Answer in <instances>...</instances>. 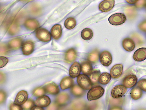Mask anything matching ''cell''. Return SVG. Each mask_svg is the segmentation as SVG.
<instances>
[{"mask_svg": "<svg viewBox=\"0 0 146 110\" xmlns=\"http://www.w3.org/2000/svg\"><path fill=\"white\" fill-rule=\"evenodd\" d=\"M127 91V88L123 85H117L112 90L111 95L114 99H118L124 96Z\"/></svg>", "mask_w": 146, "mask_h": 110, "instance_id": "obj_5", "label": "cell"}, {"mask_svg": "<svg viewBox=\"0 0 146 110\" xmlns=\"http://www.w3.org/2000/svg\"><path fill=\"white\" fill-rule=\"evenodd\" d=\"M0 59H1L0 68H2L7 65L9 62V60L7 58L3 56H1Z\"/></svg>", "mask_w": 146, "mask_h": 110, "instance_id": "obj_35", "label": "cell"}, {"mask_svg": "<svg viewBox=\"0 0 146 110\" xmlns=\"http://www.w3.org/2000/svg\"><path fill=\"white\" fill-rule=\"evenodd\" d=\"M81 70L84 74L89 75L93 70L92 64L88 61H84L81 64Z\"/></svg>", "mask_w": 146, "mask_h": 110, "instance_id": "obj_21", "label": "cell"}, {"mask_svg": "<svg viewBox=\"0 0 146 110\" xmlns=\"http://www.w3.org/2000/svg\"><path fill=\"white\" fill-rule=\"evenodd\" d=\"M100 75L101 72L100 70H92L90 74V78L92 82L94 84L98 82Z\"/></svg>", "mask_w": 146, "mask_h": 110, "instance_id": "obj_29", "label": "cell"}, {"mask_svg": "<svg viewBox=\"0 0 146 110\" xmlns=\"http://www.w3.org/2000/svg\"><path fill=\"white\" fill-rule=\"evenodd\" d=\"M69 99V96L68 94L62 93L57 96L56 99V102L59 105H63L66 103Z\"/></svg>", "mask_w": 146, "mask_h": 110, "instance_id": "obj_22", "label": "cell"}, {"mask_svg": "<svg viewBox=\"0 0 146 110\" xmlns=\"http://www.w3.org/2000/svg\"><path fill=\"white\" fill-rule=\"evenodd\" d=\"M115 5V0H104L99 4V8L102 12L110 11L113 8Z\"/></svg>", "mask_w": 146, "mask_h": 110, "instance_id": "obj_8", "label": "cell"}, {"mask_svg": "<svg viewBox=\"0 0 146 110\" xmlns=\"http://www.w3.org/2000/svg\"><path fill=\"white\" fill-rule=\"evenodd\" d=\"M100 52L98 49H95L88 55V60L93 63H96L98 61L100 55Z\"/></svg>", "mask_w": 146, "mask_h": 110, "instance_id": "obj_25", "label": "cell"}, {"mask_svg": "<svg viewBox=\"0 0 146 110\" xmlns=\"http://www.w3.org/2000/svg\"><path fill=\"white\" fill-rule=\"evenodd\" d=\"M123 66L122 64H119L113 66L111 70L110 75L113 79L119 78L122 74Z\"/></svg>", "mask_w": 146, "mask_h": 110, "instance_id": "obj_10", "label": "cell"}, {"mask_svg": "<svg viewBox=\"0 0 146 110\" xmlns=\"http://www.w3.org/2000/svg\"><path fill=\"white\" fill-rule=\"evenodd\" d=\"M5 77L3 73H1V83L4 82L5 80Z\"/></svg>", "mask_w": 146, "mask_h": 110, "instance_id": "obj_41", "label": "cell"}, {"mask_svg": "<svg viewBox=\"0 0 146 110\" xmlns=\"http://www.w3.org/2000/svg\"><path fill=\"white\" fill-rule=\"evenodd\" d=\"M139 1V0H126L127 3L131 5L136 3Z\"/></svg>", "mask_w": 146, "mask_h": 110, "instance_id": "obj_40", "label": "cell"}, {"mask_svg": "<svg viewBox=\"0 0 146 110\" xmlns=\"http://www.w3.org/2000/svg\"><path fill=\"white\" fill-rule=\"evenodd\" d=\"M81 70V66L80 64L75 62L71 66L69 71V74L71 77L75 78L80 75Z\"/></svg>", "mask_w": 146, "mask_h": 110, "instance_id": "obj_11", "label": "cell"}, {"mask_svg": "<svg viewBox=\"0 0 146 110\" xmlns=\"http://www.w3.org/2000/svg\"><path fill=\"white\" fill-rule=\"evenodd\" d=\"M76 19L73 17H69L66 19L64 23L65 28L69 30L74 29L76 25Z\"/></svg>", "mask_w": 146, "mask_h": 110, "instance_id": "obj_26", "label": "cell"}, {"mask_svg": "<svg viewBox=\"0 0 146 110\" xmlns=\"http://www.w3.org/2000/svg\"><path fill=\"white\" fill-rule=\"evenodd\" d=\"M111 79V75L108 73L105 72L103 73L100 75L99 81L101 84L106 85L110 81Z\"/></svg>", "mask_w": 146, "mask_h": 110, "instance_id": "obj_28", "label": "cell"}, {"mask_svg": "<svg viewBox=\"0 0 146 110\" xmlns=\"http://www.w3.org/2000/svg\"><path fill=\"white\" fill-rule=\"evenodd\" d=\"M104 93V90L101 87L92 88L88 93V99L89 101L98 99L103 96Z\"/></svg>", "mask_w": 146, "mask_h": 110, "instance_id": "obj_1", "label": "cell"}, {"mask_svg": "<svg viewBox=\"0 0 146 110\" xmlns=\"http://www.w3.org/2000/svg\"><path fill=\"white\" fill-rule=\"evenodd\" d=\"M22 41L20 38H16L12 40L9 42L8 45L9 47L11 49L18 48L22 45Z\"/></svg>", "mask_w": 146, "mask_h": 110, "instance_id": "obj_31", "label": "cell"}, {"mask_svg": "<svg viewBox=\"0 0 146 110\" xmlns=\"http://www.w3.org/2000/svg\"><path fill=\"white\" fill-rule=\"evenodd\" d=\"M81 34V37L83 40L89 41L92 38L93 33L92 30L89 28H86L82 31Z\"/></svg>", "mask_w": 146, "mask_h": 110, "instance_id": "obj_24", "label": "cell"}, {"mask_svg": "<svg viewBox=\"0 0 146 110\" xmlns=\"http://www.w3.org/2000/svg\"><path fill=\"white\" fill-rule=\"evenodd\" d=\"M126 20L127 18L125 14L121 13L114 14L108 19L110 23L114 26L121 25L125 23Z\"/></svg>", "mask_w": 146, "mask_h": 110, "instance_id": "obj_3", "label": "cell"}, {"mask_svg": "<svg viewBox=\"0 0 146 110\" xmlns=\"http://www.w3.org/2000/svg\"><path fill=\"white\" fill-rule=\"evenodd\" d=\"M137 80L136 75L130 74L126 76L124 78L122 83L123 85L127 88H131L135 87L136 85Z\"/></svg>", "mask_w": 146, "mask_h": 110, "instance_id": "obj_7", "label": "cell"}, {"mask_svg": "<svg viewBox=\"0 0 146 110\" xmlns=\"http://www.w3.org/2000/svg\"><path fill=\"white\" fill-rule=\"evenodd\" d=\"M28 97V94L27 91H21L17 94L14 103L18 105L23 104L27 101Z\"/></svg>", "mask_w": 146, "mask_h": 110, "instance_id": "obj_12", "label": "cell"}, {"mask_svg": "<svg viewBox=\"0 0 146 110\" xmlns=\"http://www.w3.org/2000/svg\"><path fill=\"white\" fill-rule=\"evenodd\" d=\"M44 109H42V108L38 106H35L34 107H33L31 108V110H43Z\"/></svg>", "mask_w": 146, "mask_h": 110, "instance_id": "obj_42", "label": "cell"}, {"mask_svg": "<svg viewBox=\"0 0 146 110\" xmlns=\"http://www.w3.org/2000/svg\"><path fill=\"white\" fill-rule=\"evenodd\" d=\"M145 8H146V4L145 5Z\"/></svg>", "mask_w": 146, "mask_h": 110, "instance_id": "obj_43", "label": "cell"}, {"mask_svg": "<svg viewBox=\"0 0 146 110\" xmlns=\"http://www.w3.org/2000/svg\"><path fill=\"white\" fill-rule=\"evenodd\" d=\"M77 56L76 51L74 48H71L69 49L66 52L65 59L66 62L71 63L75 60Z\"/></svg>", "mask_w": 146, "mask_h": 110, "instance_id": "obj_15", "label": "cell"}, {"mask_svg": "<svg viewBox=\"0 0 146 110\" xmlns=\"http://www.w3.org/2000/svg\"><path fill=\"white\" fill-rule=\"evenodd\" d=\"M36 36L38 39L42 42H48L51 40V36L50 33L44 28L38 29L36 31Z\"/></svg>", "mask_w": 146, "mask_h": 110, "instance_id": "obj_4", "label": "cell"}, {"mask_svg": "<svg viewBox=\"0 0 146 110\" xmlns=\"http://www.w3.org/2000/svg\"><path fill=\"white\" fill-rule=\"evenodd\" d=\"M125 13L128 17L130 19L135 18L137 15L135 8L133 6L127 7L125 9Z\"/></svg>", "mask_w": 146, "mask_h": 110, "instance_id": "obj_27", "label": "cell"}, {"mask_svg": "<svg viewBox=\"0 0 146 110\" xmlns=\"http://www.w3.org/2000/svg\"><path fill=\"white\" fill-rule=\"evenodd\" d=\"M51 103L50 98L46 96H41L35 102V104L40 107H46L49 105Z\"/></svg>", "mask_w": 146, "mask_h": 110, "instance_id": "obj_18", "label": "cell"}, {"mask_svg": "<svg viewBox=\"0 0 146 110\" xmlns=\"http://www.w3.org/2000/svg\"><path fill=\"white\" fill-rule=\"evenodd\" d=\"M34 48V43L31 41H28L25 42L23 44L22 51L24 55L28 56L33 52Z\"/></svg>", "mask_w": 146, "mask_h": 110, "instance_id": "obj_13", "label": "cell"}, {"mask_svg": "<svg viewBox=\"0 0 146 110\" xmlns=\"http://www.w3.org/2000/svg\"><path fill=\"white\" fill-rule=\"evenodd\" d=\"M44 89L46 92L51 94L56 95L60 92L58 85L53 82L46 84L44 87Z\"/></svg>", "mask_w": 146, "mask_h": 110, "instance_id": "obj_19", "label": "cell"}, {"mask_svg": "<svg viewBox=\"0 0 146 110\" xmlns=\"http://www.w3.org/2000/svg\"><path fill=\"white\" fill-rule=\"evenodd\" d=\"M33 101L29 99L23 104L22 107L25 109H29L33 107L35 105Z\"/></svg>", "mask_w": 146, "mask_h": 110, "instance_id": "obj_33", "label": "cell"}, {"mask_svg": "<svg viewBox=\"0 0 146 110\" xmlns=\"http://www.w3.org/2000/svg\"><path fill=\"white\" fill-rule=\"evenodd\" d=\"M24 25L28 29L31 30H35L37 29L39 26L38 21L33 19L26 20L24 23Z\"/></svg>", "mask_w": 146, "mask_h": 110, "instance_id": "obj_20", "label": "cell"}, {"mask_svg": "<svg viewBox=\"0 0 146 110\" xmlns=\"http://www.w3.org/2000/svg\"><path fill=\"white\" fill-rule=\"evenodd\" d=\"M137 85L141 90L146 92V79L140 80L138 82Z\"/></svg>", "mask_w": 146, "mask_h": 110, "instance_id": "obj_34", "label": "cell"}, {"mask_svg": "<svg viewBox=\"0 0 146 110\" xmlns=\"http://www.w3.org/2000/svg\"><path fill=\"white\" fill-rule=\"evenodd\" d=\"M1 103H3L5 101L6 97V95L5 93L3 91H1Z\"/></svg>", "mask_w": 146, "mask_h": 110, "instance_id": "obj_39", "label": "cell"}, {"mask_svg": "<svg viewBox=\"0 0 146 110\" xmlns=\"http://www.w3.org/2000/svg\"><path fill=\"white\" fill-rule=\"evenodd\" d=\"M74 81L69 76H66L60 82V87L62 90H65L72 87Z\"/></svg>", "mask_w": 146, "mask_h": 110, "instance_id": "obj_16", "label": "cell"}, {"mask_svg": "<svg viewBox=\"0 0 146 110\" xmlns=\"http://www.w3.org/2000/svg\"><path fill=\"white\" fill-rule=\"evenodd\" d=\"M138 28L141 31L146 32V20L141 23L138 25Z\"/></svg>", "mask_w": 146, "mask_h": 110, "instance_id": "obj_36", "label": "cell"}, {"mask_svg": "<svg viewBox=\"0 0 146 110\" xmlns=\"http://www.w3.org/2000/svg\"><path fill=\"white\" fill-rule=\"evenodd\" d=\"M15 105V104H11L9 106L10 109L11 110H22L23 109L21 106Z\"/></svg>", "mask_w": 146, "mask_h": 110, "instance_id": "obj_38", "label": "cell"}, {"mask_svg": "<svg viewBox=\"0 0 146 110\" xmlns=\"http://www.w3.org/2000/svg\"><path fill=\"white\" fill-rule=\"evenodd\" d=\"M72 93L77 97H81L84 94L85 91L77 85L73 86L71 89Z\"/></svg>", "mask_w": 146, "mask_h": 110, "instance_id": "obj_30", "label": "cell"}, {"mask_svg": "<svg viewBox=\"0 0 146 110\" xmlns=\"http://www.w3.org/2000/svg\"><path fill=\"white\" fill-rule=\"evenodd\" d=\"M77 81L80 87L83 89L89 90L92 88V82L90 78L86 75H79L78 77Z\"/></svg>", "mask_w": 146, "mask_h": 110, "instance_id": "obj_2", "label": "cell"}, {"mask_svg": "<svg viewBox=\"0 0 146 110\" xmlns=\"http://www.w3.org/2000/svg\"><path fill=\"white\" fill-rule=\"evenodd\" d=\"M45 93V90L43 88L39 87L35 89L33 91V94L36 97L42 96Z\"/></svg>", "mask_w": 146, "mask_h": 110, "instance_id": "obj_32", "label": "cell"}, {"mask_svg": "<svg viewBox=\"0 0 146 110\" xmlns=\"http://www.w3.org/2000/svg\"><path fill=\"white\" fill-rule=\"evenodd\" d=\"M62 34V26L59 24L54 25L51 30V35L53 38L55 40H58L61 37Z\"/></svg>", "mask_w": 146, "mask_h": 110, "instance_id": "obj_17", "label": "cell"}, {"mask_svg": "<svg viewBox=\"0 0 146 110\" xmlns=\"http://www.w3.org/2000/svg\"><path fill=\"white\" fill-rule=\"evenodd\" d=\"M130 94L132 99L137 100L140 99L142 97L143 92L139 87H136L131 90Z\"/></svg>", "mask_w": 146, "mask_h": 110, "instance_id": "obj_23", "label": "cell"}, {"mask_svg": "<svg viewBox=\"0 0 146 110\" xmlns=\"http://www.w3.org/2000/svg\"><path fill=\"white\" fill-rule=\"evenodd\" d=\"M133 58L136 62H141L146 59V48H141L137 50L133 55Z\"/></svg>", "mask_w": 146, "mask_h": 110, "instance_id": "obj_9", "label": "cell"}, {"mask_svg": "<svg viewBox=\"0 0 146 110\" xmlns=\"http://www.w3.org/2000/svg\"><path fill=\"white\" fill-rule=\"evenodd\" d=\"M100 58L101 63L104 66H108L112 62V56L108 51L102 52L100 54Z\"/></svg>", "mask_w": 146, "mask_h": 110, "instance_id": "obj_6", "label": "cell"}, {"mask_svg": "<svg viewBox=\"0 0 146 110\" xmlns=\"http://www.w3.org/2000/svg\"><path fill=\"white\" fill-rule=\"evenodd\" d=\"M146 4V0H139L136 3L135 6L138 8L143 7Z\"/></svg>", "mask_w": 146, "mask_h": 110, "instance_id": "obj_37", "label": "cell"}, {"mask_svg": "<svg viewBox=\"0 0 146 110\" xmlns=\"http://www.w3.org/2000/svg\"><path fill=\"white\" fill-rule=\"evenodd\" d=\"M122 45L124 50L128 52L132 51L135 47V42L129 38H126L123 40Z\"/></svg>", "mask_w": 146, "mask_h": 110, "instance_id": "obj_14", "label": "cell"}]
</instances>
